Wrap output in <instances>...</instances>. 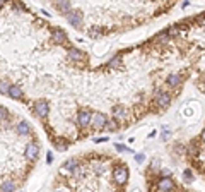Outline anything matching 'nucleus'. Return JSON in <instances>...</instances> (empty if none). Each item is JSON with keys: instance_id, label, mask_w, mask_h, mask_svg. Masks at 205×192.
Here are the masks:
<instances>
[{"instance_id": "1", "label": "nucleus", "mask_w": 205, "mask_h": 192, "mask_svg": "<svg viewBox=\"0 0 205 192\" xmlns=\"http://www.w3.org/2000/svg\"><path fill=\"white\" fill-rule=\"evenodd\" d=\"M171 100H173V95H171L169 91H166V89H157L156 95H154V103H156V106L161 108V110L169 106Z\"/></svg>"}, {"instance_id": "2", "label": "nucleus", "mask_w": 205, "mask_h": 192, "mask_svg": "<svg viewBox=\"0 0 205 192\" xmlns=\"http://www.w3.org/2000/svg\"><path fill=\"white\" fill-rule=\"evenodd\" d=\"M67 55H68V60H72V62L77 64V65H79V64H84V62L87 60V55H86V53L80 52L79 48H74V46H70V48H68V53H67Z\"/></svg>"}, {"instance_id": "3", "label": "nucleus", "mask_w": 205, "mask_h": 192, "mask_svg": "<svg viewBox=\"0 0 205 192\" xmlns=\"http://www.w3.org/2000/svg\"><path fill=\"white\" fill-rule=\"evenodd\" d=\"M113 177H115V182L118 185H125L128 180V170L127 166H116L115 172H113Z\"/></svg>"}, {"instance_id": "4", "label": "nucleus", "mask_w": 205, "mask_h": 192, "mask_svg": "<svg viewBox=\"0 0 205 192\" xmlns=\"http://www.w3.org/2000/svg\"><path fill=\"white\" fill-rule=\"evenodd\" d=\"M51 41L57 43V45H68L67 34H65V31L60 29V28H55V29L51 31Z\"/></svg>"}, {"instance_id": "5", "label": "nucleus", "mask_w": 205, "mask_h": 192, "mask_svg": "<svg viewBox=\"0 0 205 192\" xmlns=\"http://www.w3.org/2000/svg\"><path fill=\"white\" fill-rule=\"evenodd\" d=\"M106 122H108V117H106L102 112H96V113H92V118H91V125L96 129H104Z\"/></svg>"}, {"instance_id": "6", "label": "nucleus", "mask_w": 205, "mask_h": 192, "mask_svg": "<svg viewBox=\"0 0 205 192\" xmlns=\"http://www.w3.org/2000/svg\"><path fill=\"white\" fill-rule=\"evenodd\" d=\"M48 112H50V106L45 100H38L34 103V113L38 115L39 118H45L46 115H48Z\"/></svg>"}, {"instance_id": "7", "label": "nucleus", "mask_w": 205, "mask_h": 192, "mask_svg": "<svg viewBox=\"0 0 205 192\" xmlns=\"http://www.w3.org/2000/svg\"><path fill=\"white\" fill-rule=\"evenodd\" d=\"M113 117H115V120L118 122H125L128 118V110L123 105H116V106H113Z\"/></svg>"}, {"instance_id": "8", "label": "nucleus", "mask_w": 205, "mask_h": 192, "mask_svg": "<svg viewBox=\"0 0 205 192\" xmlns=\"http://www.w3.org/2000/svg\"><path fill=\"white\" fill-rule=\"evenodd\" d=\"M91 118H92V113H91L89 110H80L79 113H77V122H79L80 127H89Z\"/></svg>"}, {"instance_id": "9", "label": "nucleus", "mask_w": 205, "mask_h": 192, "mask_svg": "<svg viewBox=\"0 0 205 192\" xmlns=\"http://www.w3.org/2000/svg\"><path fill=\"white\" fill-rule=\"evenodd\" d=\"M157 189H159L161 192H171L174 189V184H173V180L166 175V177H162V179L157 182Z\"/></svg>"}, {"instance_id": "10", "label": "nucleus", "mask_w": 205, "mask_h": 192, "mask_svg": "<svg viewBox=\"0 0 205 192\" xmlns=\"http://www.w3.org/2000/svg\"><path fill=\"white\" fill-rule=\"evenodd\" d=\"M181 82H183V79H181V75L179 74H169L168 75V79H166V84L169 86V88H179Z\"/></svg>"}, {"instance_id": "11", "label": "nucleus", "mask_w": 205, "mask_h": 192, "mask_svg": "<svg viewBox=\"0 0 205 192\" xmlns=\"http://www.w3.org/2000/svg\"><path fill=\"white\" fill-rule=\"evenodd\" d=\"M38 144H34V143H31V144H28V148H26V158L28 160H36V156H38Z\"/></svg>"}, {"instance_id": "12", "label": "nucleus", "mask_w": 205, "mask_h": 192, "mask_svg": "<svg viewBox=\"0 0 205 192\" xmlns=\"http://www.w3.org/2000/svg\"><path fill=\"white\" fill-rule=\"evenodd\" d=\"M9 96L14 98V100H21V98H22V89H21V86L10 84V88H9Z\"/></svg>"}, {"instance_id": "13", "label": "nucleus", "mask_w": 205, "mask_h": 192, "mask_svg": "<svg viewBox=\"0 0 205 192\" xmlns=\"http://www.w3.org/2000/svg\"><path fill=\"white\" fill-rule=\"evenodd\" d=\"M17 132H19L21 136H29V134H31V127H29L28 122H19V124H17Z\"/></svg>"}, {"instance_id": "14", "label": "nucleus", "mask_w": 205, "mask_h": 192, "mask_svg": "<svg viewBox=\"0 0 205 192\" xmlns=\"http://www.w3.org/2000/svg\"><path fill=\"white\" fill-rule=\"evenodd\" d=\"M77 165H79V163H77L75 158H72V160L65 161V165H63V172H72V170H74Z\"/></svg>"}, {"instance_id": "15", "label": "nucleus", "mask_w": 205, "mask_h": 192, "mask_svg": "<svg viewBox=\"0 0 205 192\" xmlns=\"http://www.w3.org/2000/svg\"><path fill=\"white\" fill-rule=\"evenodd\" d=\"M118 129V122L113 118V120H108L106 122V125H104V130H108V132H115V130Z\"/></svg>"}, {"instance_id": "16", "label": "nucleus", "mask_w": 205, "mask_h": 192, "mask_svg": "<svg viewBox=\"0 0 205 192\" xmlns=\"http://www.w3.org/2000/svg\"><path fill=\"white\" fill-rule=\"evenodd\" d=\"M14 190H16V185L12 182H5L2 185V192H14Z\"/></svg>"}, {"instance_id": "17", "label": "nucleus", "mask_w": 205, "mask_h": 192, "mask_svg": "<svg viewBox=\"0 0 205 192\" xmlns=\"http://www.w3.org/2000/svg\"><path fill=\"white\" fill-rule=\"evenodd\" d=\"M9 88H10V84H7L5 81H0V93L2 95H9Z\"/></svg>"}, {"instance_id": "18", "label": "nucleus", "mask_w": 205, "mask_h": 192, "mask_svg": "<svg viewBox=\"0 0 205 192\" xmlns=\"http://www.w3.org/2000/svg\"><path fill=\"white\" fill-rule=\"evenodd\" d=\"M94 172H96L98 175H101V173L106 172V166L102 165V163H96V165H94Z\"/></svg>"}, {"instance_id": "19", "label": "nucleus", "mask_w": 205, "mask_h": 192, "mask_svg": "<svg viewBox=\"0 0 205 192\" xmlns=\"http://www.w3.org/2000/svg\"><path fill=\"white\" fill-rule=\"evenodd\" d=\"M7 118H9V110L3 108V106H0V122L7 120Z\"/></svg>"}, {"instance_id": "20", "label": "nucleus", "mask_w": 205, "mask_h": 192, "mask_svg": "<svg viewBox=\"0 0 205 192\" xmlns=\"http://www.w3.org/2000/svg\"><path fill=\"white\" fill-rule=\"evenodd\" d=\"M183 179H185L188 184H192V182H193V173L190 172V170H185V173H183Z\"/></svg>"}, {"instance_id": "21", "label": "nucleus", "mask_w": 205, "mask_h": 192, "mask_svg": "<svg viewBox=\"0 0 205 192\" xmlns=\"http://www.w3.org/2000/svg\"><path fill=\"white\" fill-rule=\"evenodd\" d=\"M116 151H132V149H128V148H125V146H123V144H116Z\"/></svg>"}, {"instance_id": "22", "label": "nucleus", "mask_w": 205, "mask_h": 192, "mask_svg": "<svg viewBox=\"0 0 205 192\" xmlns=\"http://www.w3.org/2000/svg\"><path fill=\"white\" fill-rule=\"evenodd\" d=\"M46 161H48V163H51V161H53V154H51V153H48V154H46Z\"/></svg>"}, {"instance_id": "23", "label": "nucleus", "mask_w": 205, "mask_h": 192, "mask_svg": "<svg viewBox=\"0 0 205 192\" xmlns=\"http://www.w3.org/2000/svg\"><path fill=\"white\" fill-rule=\"evenodd\" d=\"M135 160H137L138 163H140V161H144V154H137V156H135Z\"/></svg>"}, {"instance_id": "24", "label": "nucleus", "mask_w": 205, "mask_h": 192, "mask_svg": "<svg viewBox=\"0 0 205 192\" xmlns=\"http://www.w3.org/2000/svg\"><path fill=\"white\" fill-rule=\"evenodd\" d=\"M200 137H202V139L205 141V127H203V130H202V134H200Z\"/></svg>"}, {"instance_id": "25", "label": "nucleus", "mask_w": 205, "mask_h": 192, "mask_svg": "<svg viewBox=\"0 0 205 192\" xmlns=\"http://www.w3.org/2000/svg\"><path fill=\"white\" fill-rule=\"evenodd\" d=\"M5 5V0H0V7H3Z\"/></svg>"}, {"instance_id": "26", "label": "nucleus", "mask_w": 205, "mask_h": 192, "mask_svg": "<svg viewBox=\"0 0 205 192\" xmlns=\"http://www.w3.org/2000/svg\"><path fill=\"white\" fill-rule=\"evenodd\" d=\"M55 192H62V190H55Z\"/></svg>"}]
</instances>
